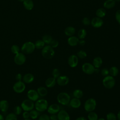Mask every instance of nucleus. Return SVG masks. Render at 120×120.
Wrapping results in <instances>:
<instances>
[{
    "mask_svg": "<svg viewBox=\"0 0 120 120\" xmlns=\"http://www.w3.org/2000/svg\"><path fill=\"white\" fill-rule=\"evenodd\" d=\"M70 99V96L66 92H60L57 96V100L58 102L63 105H68Z\"/></svg>",
    "mask_w": 120,
    "mask_h": 120,
    "instance_id": "f257e3e1",
    "label": "nucleus"
},
{
    "mask_svg": "<svg viewBox=\"0 0 120 120\" xmlns=\"http://www.w3.org/2000/svg\"><path fill=\"white\" fill-rule=\"evenodd\" d=\"M41 54L44 58L46 59H51L54 57L55 51L54 49L50 45H46L42 49Z\"/></svg>",
    "mask_w": 120,
    "mask_h": 120,
    "instance_id": "f03ea898",
    "label": "nucleus"
},
{
    "mask_svg": "<svg viewBox=\"0 0 120 120\" xmlns=\"http://www.w3.org/2000/svg\"><path fill=\"white\" fill-rule=\"evenodd\" d=\"M34 107L36 110L40 112H43L47 109L48 107V101L45 99H38L34 104Z\"/></svg>",
    "mask_w": 120,
    "mask_h": 120,
    "instance_id": "7ed1b4c3",
    "label": "nucleus"
},
{
    "mask_svg": "<svg viewBox=\"0 0 120 120\" xmlns=\"http://www.w3.org/2000/svg\"><path fill=\"white\" fill-rule=\"evenodd\" d=\"M35 49L34 43L28 41L25 42L22 46L21 50L22 52L25 54H29L32 53Z\"/></svg>",
    "mask_w": 120,
    "mask_h": 120,
    "instance_id": "20e7f679",
    "label": "nucleus"
},
{
    "mask_svg": "<svg viewBox=\"0 0 120 120\" xmlns=\"http://www.w3.org/2000/svg\"><path fill=\"white\" fill-rule=\"evenodd\" d=\"M103 86L107 89L113 88L115 85V79L114 77L108 75L104 77L102 80Z\"/></svg>",
    "mask_w": 120,
    "mask_h": 120,
    "instance_id": "39448f33",
    "label": "nucleus"
},
{
    "mask_svg": "<svg viewBox=\"0 0 120 120\" xmlns=\"http://www.w3.org/2000/svg\"><path fill=\"white\" fill-rule=\"evenodd\" d=\"M97 106V101L93 98H89L87 99L84 104V110L87 112L94 111Z\"/></svg>",
    "mask_w": 120,
    "mask_h": 120,
    "instance_id": "423d86ee",
    "label": "nucleus"
},
{
    "mask_svg": "<svg viewBox=\"0 0 120 120\" xmlns=\"http://www.w3.org/2000/svg\"><path fill=\"white\" fill-rule=\"evenodd\" d=\"M82 69L84 73L88 75L93 74L96 71V68L92 64L89 62L83 63L82 66Z\"/></svg>",
    "mask_w": 120,
    "mask_h": 120,
    "instance_id": "0eeeda50",
    "label": "nucleus"
},
{
    "mask_svg": "<svg viewBox=\"0 0 120 120\" xmlns=\"http://www.w3.org/2000/svg\"><path fill=\"white\" fill-rule=\"evenodd\" d=\"M21 106L22 109V110L28 112L32 110L35 107L34 102L29 99H25L22 101L21 103Z\"/></svg>",
    "mask_w": 120,
    "mask_h": 120,
    "instance_id": "6e6552de",
    "label": "nucleus"
},
{
    "mask_svg": "<svg viewBox=\"0 0 120 120\" xmlns=\"http://www.w3.org/2000/svg\"><path fill=\"white\" fill-rule=\"evenodd\" d=\"M26 88V85L25 83L22 81H17L14 83L13 89L14 91L17 93H21L23 92Z\"/></svg>",
    "mask_w": 120,
    "mask_h": 120,
    "instance_id": "1a4fd4ad",
    "label": "nucleus"
},
{
    "mask_svg": "<svg viewBox=\"0 0 120 120\" xmlns=\"http://www.w3.org/2000/svg\"><path fill=\"white\" fill-rule=\"evenodd\" d=\"M14 60L16 65H22L26 62V57L25 54L22 52H19L18 53L15 54Z\"/></svg>",
    "mask_w": 120,
    "mask_h": 120,
    "instance_id": "9d476101",
    "label": "nucleus"
},
{
    "mask_svg": "<svg viewBox=\"0 0 120 120\" xmlns=\"http://www.w3.org/2000/svg\"><path fill=\"white\" fill-rule=\"evenodd\" d=\"M69 82V79L68 77L65 75H60L56 79V83L60 86H66L68 84Z\"/></svg>",
    "mask_w": 120,
    "mask_h": 120,
    "instance_id": "9b49d317",
    "label": "nucleus"
},
{
    "mask_svg": "<svg viewBox=\"0 0 120 120\" xmlns=\"http://www.w3.org/2000/svg\"><path fill=\"white\" fill-rule=\"evenodd\" d=\"M27 96L29 99L33 102L38 100L39 98V96L37 91L33 89H30L27 92Z\"/></svg>",
    "mask_w": 120,
    "mask_h": 120,
    "instance_id": "f8f14e48",
    "label": "nucleus"
},
{
    "mask_svg": "<svg viewBox=\"0 0 120 120\" xmlns=\"http://www.w3.org/2000/svg\"><path fill=\"white\" fill-rule=\"evenodd\" d=\"M68 63L71 68H75L78 64V58L76 55L72 54L69 56L68 60Z\"/></svg>",
    "mask_w": 120,
    "mask_h": 120,
    "instance_id": "ddd939ff",
    "label": "nucleus"
},
{
    "mask_svg": "<svg viewBox=\"0 0 120 120\" xmlns=\"http://www.w3.org/2000/svg\"><path fill=\"white\" fill-rule=\"evenodd\" d=\"M104 24V21L101 18L98 17H95L92 19L90 21V24L94 28H99L103 26Z\"/></svg>",
    "mask_w": 120,
    "mask_h": 120,
    "instance_id": "4468645a",
    "label": "nucleus"
},
{
    "mask_svg": "<svg viewBox=\"0 0 120 120\" xmlns=\"http://www.w3.org/2000/svg\"><path fill=\"white\" fill-rule=\"evenodd\" d=\"M60 110V105L57 104H52L48 106L47 111L50 114H56Z\"/></svg>",
    "mask_w": 120,
    "mask_h": 120,
    "instance_id": "2eb2a0df",
    "label": "nucleus"
},
{
    "mask_svg": "<svg viewBox=\"0 0 120 120\" xmlns=\"http://www.w3.org/2000/svg\"><path fill=\"white\" fill-rule=\"evenodd\" d=\"M58 120H70V117L68 113L64 110H60L57 114Z\"/></svg>",
    "mask_w": 120,
    "mask_h": 120,
    "instance_id": "dca6fc26",
    "label": "nucleus"
},
{
    "mask_svg": "<svg viewBox=\"0 0 120 120\" xmlns=\"http://www.w3.org/2000/svg\"><path fill=\"white\" fill-rule=\"evenodd\" d=\"M69 105L72 108L77 109L80 107L81 105V101L80 99L74 98L70 99Z\"/></svg>",
    "mask_w": 120,
    "mask_h": 120,
    "instance_id": "f3484780",
    "label": "nucleus"
},
{
    "mask_svg": "<svg viewBox=\"0 0 120 120\" xmlns=\"http://www.w3.org/2000/svg\"><path fill=\"white\" fill-rule=\"evenodd\" d=\"M22 81L25 83H30L34 80V76L31 73H27L22 76Z\"/></svg>",
    "mask_w": 120,
    "mask_h": 120,
    "instance_id": "a211bd4d",
    "label": "nucleus"
},
{
    "mask_svg": "<svg viewBox=\"0 0 120 120\" xmlns=\"http://www.w3.org/2000/svg\"><path fill=\"white\" fill-rule=\"evenodd\" d=\"M56 83V79L53 77L47 78L45 81V85L47 88H51L53 87Z\"/></svg>",
    "mask_w": 120,
    "mask_h": 120,
    "instance_id": "6ab92c4d",
    "label": "nucleus"
},
{
    "mask_svg": "<svg viewBox=\"0 0 120 120\" xmlns=\"http://www.w3.org/2000/svg\"><path fill=\"white\" fill-rule=\"evenodd\" d=\"M79 39L75 36L69 37L68 39V44L71 46H75L78 44Z\"/></svg>",
    "mask_w": 120,
    "mask_h": 120,
    "instance_id": "aec40b11",
    "label": "nucleus"
},
{
    "mask_svg": "<svg viewBox=\"0 0 120 120\" xmlns=\"http://www.w3.org/2000/svg\"><path fill=\"white\" fill-rule=\"evenodd\" d=\"M103 60L99 56L96 57L94 58L92 61V65L95 68H98L102 65Z\"/></svg>",
    "mask_w": 120,
    "mask_h": 120,
    "instance_id": "412c9836",
    "label": "nucleus"
},
{
    "mask_svg": "<svg viewBox=\"0 0 120 120\" xmlns=\"http://www.w3.org/2000/svg\"><path fill=\"white\" fill-rule=\"evenodd\" d=\"M9 108V104L6 100H1L0 101V110L3 112H6Z\"/></svg>",
    "mask_w": 120,
    "mask_h": 120,
    "instance_id": "4be33fe9",
    "label": "nucleus"
},
{
    "mask_svg": "<svg viewBox=\"0 0 120 120\" xmlns=\"http://www.w3.org/2000/svg\"><path fill=\"white\" fill-rule=\"evenodd\" d=\"M64 33L67 36L71 37L75 34V29L73 26H68L65 29Z\"/></svg>",
    "mask_w": 120,
    "mask_h": 120,
    "instance_id": "5701e85b",
    "label": "nucleus"
},
{
    "mask_svg": "<svg viewBox=\"0 0 120 120\" xmlns=\"http://www.w3.org/2000/svg\"><path fill=\"white\" fill-rule=\"evenodd\" d=\"M23 5L24 8L28 10L32 9L34 7V3L32 0H24L23 2Z\"/></svg>",
    "mask_w": 120,
    "mask_h": 120,
    "instance_id": "b1692460",
    "label": "nucleus"
},
{
    "mask_svg": "<svg viewBox=\"0 0 120 120\" xmlns=\"http://www.w3.org/2000/svg\"><path fill=\"white\" fill-rule=\"evenodd\" d=\"M116 2L114 0H106L103 4V6L106 9H111L115 6Z\"/></svg>",
    "mask_w": 120,
    "mask_h": 120,
    "instance_id": "393cba45",
    "label": "nucleus"
},
{
    "mask_svg": "<svg viewBox=\"0 0 120 120\" xmlns=\"http://www.w3.org/2000/svg\"><path fill=\"white\" fill-rule=\"evenodd\" d=\"M37 91L39 96L42 97L46 96L48 93L47 89L45 87H43V86H41V87H38L37 89Z\"/></svg>",
    "mask_w": 120,
    "mask_h": 120,
    "instance_id": "a878e982",
    "label": "nucleus"
},
{
    "mask_svg": "<svg viewBox=\"0 0 120 120\" xmlns=\"http://www.w3.org/2000/svg\"><path fill=\"white\" fill-rule=\"evenodd\" d=\"M106 14V11L104 8H99L98 9L96 12V15L97 17L99 18L104 17Z\"/></svg>",
    "mask_w": 120,
    "mask_h": 120,
    "instance_id": "bb28decb",
    "label": "nucleus"
},
{
    "mask_svg": "<svg viewBox=\"0 0 120 120\" xmlns=\"http://www.w3.org/2000/svg\"><path fill=\"white\" fill-rule=\"evenodd\" d=\"M109 75L114 77L117 76L119 72L118 68L115 66L111 67L109 69Z\"/></svg>",
    "mask_w": 120,
    "mask_h": 120,
    "instance_id": "cd10ccee",
    "label": "nucleus"
},
{
    "mask_svg": "<svg viewBox=\"0 0 120 120\" xmlns=\"http://www.w3.org/2000/svg\"><path fill=\"white\" fill-rule=\"evenodd\" d=\"M73 95L74 98L80 99L83 95V91L80 89H75L73 92Z\"/></svg>",
    "mask_w": 120,
    "mask_h": 120,
    "instance_id": "c85d7f7f",
    "label": "nucleus"
},
{
    "mask_svg": "<svg viewBox=\"0 0 120 120\" xmlns=\"http://www.w3.org/2000/svg\"><path fill=\"white\" fill-rule=\"evenodd\" d=\"M29 112L30 118L32 120H35L37 119L40 115V112L38 111L36 109L34 110L33 109L32 110L30 111Z\"/></svg>",
    "mask_w": 120,
    "mask_h": 120,
    "instance_id": "c756f323",
    "label": "nucleus"
},
{
    "mask_svg": "<svg viewBox=\"0 0 120 120\" xmlns=\"http://www.w3.org/2000/svg\"><path fill=\"white\" fill-rule=\"evenodd\" d=\"M87 31L84 29H81L78 32V38L79 39H83L86 36Z\"/></svg>",
    "mask_w": 120,
    "mask_h": 120,
    "instance_id": "7c9ffc66",
    "label": "nucleus"
},
{
    "mask_svg": "<svg viewBox=\"0 0 120 120\" xmlns=\"http://www.w3.org/2000/svg\"><path fill=\"white\" fill-rule=\"evenodd\" d=\"M87 117L89 120H98V115L94 111L89 112Z\"/></svg>",
    "mask_w": 120,
    "mask_h": 120,
    "instance_id": "2f4dec72",
    "label": "nucleus"
},
{
    "mask_svg": "<svg viewBox=\"0 0 120 120\" xmlns=\"http://www.w3.org/2000/svg\"><path fill=\"white\" fill-rule=\"evenodd\" d=\"M52 39V38L51 36L49 35H45L42 37V40L44 42L45 44L49 45Z\"/></svg>",
    "mask_w": 120,
    "mask_h": 120,
    "instance_id": "473e14b6",
    "label": "nucleus"
},
{
    "mask_svg": "<svg viewBox=\"0 0 120 120\" xmlns=\"http://www.w3.org/2000/svg\"><path fill=\"white\" fill-rule=\"evenodd\" d=\"M35 48L38 49H41L43 48L45 46V43L42 40H38L34 43Z\"/></svg>",
    "mask_w": 120,
    "mask_h": 120,
    "instance_id": "72a5a7b5",
    "label": "nucleus"
},
{
    "mask_svg": "<svg viewBox=\"0 0 120 120\" xmlns=\"http://www.w3.org/2000/svg\"><path fill=\"white\" fill-rule=\"evenodd\" d=\"M76 56L79 59H85L87 57V54L85 51H84L83 50H80L77 52Z\"/></svg>",
    "mask_w": 120,
    "mask_h": 120,
    "instance_id": "f704fd0d",
    "label": "nucleus"
},
{
    "mask_svg": "<svg viewBox=\"0 0 120 120\" xmlns=\"http://www.w3.org/2000/svg\"><path fill=\"white\" fill-rule=\"evenodd\" d=\"M4 120H17V115L14 112L9 113L6 116Z\"/></svg>",
    "mask_w": 120,
    "mask_h": 120,
    "instance_id": "c9c22d12",
    "label": "nucleus"
},
{
    "mask_svg": "<svg viewBox=\"0 0 120 120\" xmlns=\"http://www.w3.org/2000/svg\"><path fill=\"white\" fill-rule=\"evenodd\" d=\"M52 76L56 79L60 75V70L57 68H54L52 71Z\"/></svg>",
    "mask_w": 120,
    "mask_h": 120,
    "instance_id": "e433bc0d",
    "label": "nucleus"
},
{
    "mask_svg": "<svg viewBox=\"0 0 120 120\" xmlns=\"http://www.w3.org/2000/svg\"><path fill=\"white\" fill-rule=\"evenodd\" d=\"M106 118L107 120H117V116L115 113L110 112L106 114Z\"/></svg>",
    "mask_w": 120,
    "mask_h": 120,
    "instance_id": "4c0bfd02",
    "label": "nucleus"
},
{
    "mask_svg": "<svg viewBox=\"0 0 120 120\" xmlns=\"http://www.w3.org/2000/svg\"><path fill=\"white\" fill-rule=\"evenodd\" d=\"M22 108L21 106L17 105L15 106L14 108L13 109V112L16 115H20L22 113Z\"/></svg>",
    "mask_w": 120,
    "mask_h": 120,
    "instance_id": "58836bf2",
    "label": "nucleus"
},
{
    "mask_svg": "<svg viewBox=\"0 0 120 120\" xmlns=\"http://www.w3.org/2000/svg\"><path fill=\"white\" fill-rule=\"evenodd\" d=\"M11 51L13 54H16L20 52V48L17 45H14L11 47Z\"/></svg>",
    "mask_w": 120,
    "mask_h": 120,
    "instance_id": "ea45409f",
    "label": "nucleus"
},
{
    "mask_svg": "<svg viewBox=\"0 0 120 120\" xmlns=\"http://www.w3.org/2000/svg\"><path fill=\"white\" fill-rule=\"evenodd\" d=\"M38 120H50V116L46 114H42L38 117Z\"/></svg>",
    "mask_w": 120,
    "mask_h": 120,
    "instance_id": "a19ab883",
    "label": "nucleus"
},
{
    "mask_svg": "<svg viewBox=\"0 0 120 120\" xmlns=\"http://www.w3.org/2000/svg\"><path fill=\"white\" fill-rule=\"evenodd\" d=\"M101 74L102 76L105 77L106 76H107L109 75V69H107V68H103L101 69L100 71Z\"/></svg>",
    "mask_w": 120,
    "mask_h": 120,
    "instance_id": "79ce46f5",
    "label": "nucleus"
},
{
    "mask_svg": "<svg viewBox=\"0 0 120 120\" xmlns=\"http://www.w3.org/2000/svg\"><path fill=\"white\" fill-rule=\"evenodd\" d=\"M90 19L87 17H85L84 18H83V19H82V23L83 25H89L90 24Z\"/></svg>",
    "mask_w": 120,
    "mask_h": 120,
    "instance_id": "37998d69",
    "label": "nucleus"
},
{
    "mask_svg": "<svg viewBox=\"0 0 120 120\" xmlns=\"http://www.w3.org/2000/svg\"><path fill=\"white\" fill-rule=\"evenodd\" d=\"M59 43L58 40L56 39H52V41L49 45L53 48H55L58 47V46L59 45Z\"/></svg>",
    "mask_w": 120,
    "mask_h": 120,
    "instance_id": "c03bdc74",
    "label": "nucleus"
},
{
    "mask_svg": "<svg viewBox=\"0 0 120 120\" xmlns=\"http://www.w3.org/2000/svg\"><path fill=\"white\" fill-rule=\"evenodd\" d=\"M115 19L119 24H120V9L117 10L115 13Z\"/></svg>",
    "mask_w": 120,
    "mask_h": 120,
    "instance_id": "a18cd8bd",
    "label": "nucleus"
},
{
    "mask_svg": "<svg viewBox=\"0 0 120 120\" xmlns=\"http://www.w3.org/2000/svg\"><path fill=\"white\" fill-rule=\"evenodd\" d=\"M23 118L24 119H29L30 118V112L28 111H24L22 112V114Z\"/></svg>",
    "mask_w": 120,
    "mask_h": 120,
    "instance_id": "49530a36",
    "label": "nucleus"
},
{
    "mask_svg": "<svg viewBox=\"0 0 120 120\" xmlns=\"http://www.w3.org/2000/svg\"><path fill=\"white\" fill-rule=\"evenodd\" d=\"M15 77V79L17 81H22V75L20 73H18L17 74H16Z\"/></svg>",
    "mask_w": 120,
    "mask_h": 120,
    "instance_id": "de8ad7c7",
    "label": "nucleus"
},
{
    "mask_svg": "<svg viewBox=\"0 0 120 120\" xmlns=\"http://www.w3.org/2000/svg\"><path fill=\"white\" fill-rule=\"evenodd\" d=\"M50 120H58L56 114H51L50 116Z\"/></svg>",
    "mask_w": 120,
    "mask_h": 120,
    "instance_id": "09e8293b",
    "label": "nucleus"
},
{
    "mask_svg": "<svg viewBox=\"0 0 120 120\" xmlns=\"http://www.w3.org/2000/svg\"><path fill=\"white\" fill-rule=\"evenodd\" d=\"M78 44L81 46H83L85 45V41L84 39H79Z\"/></svg>",
    "mask_w": 120,
    "mask_h": 120,
    "instance_id": "8fccbe9b",
    "label": "nucleus"
},
{
    "mask_svg": "<svg viewBox=\"0 0 120 120\" xmlns=\"http://www.w3.org/2000/svg\"><path fill=\"white\" fill-rule=\"evenodd\" d=\"M75 120H87V119L83 116H80L77 117Z\"/></svg>",
    "mask_w": 120,
    "mask_h": 120,
    "instance_id": "3c124183",
    "label": "nucleus"
},
{
    "mask_svg": "<svg viewBox=\"0 0 120 120\" xmlns=\"http://www.w3.org/2000/svg\"><path fill=\"white\" fill-rule=\"evenodd\" d=\"M116 116H117V120H120V110L118 112Z\"/></svg>",
    "mask_w": 120,
    "mask_h": 120,
    "instance_id": "603ef678",
    "label": "nucleus"
},
{
    "mask_svg": "<svg viewBox=\"0 0 120 120\" xmlns=\"http://www.w3.org/2000/svg\"><path fill=\"white\" fill-rule=\"evenodd\" d=\"M5 120V119H4L3 116L2 114H0V120Z\"/></svg>",
    "mask_w": 120,
    "mask_h": 120,
    "instance_id": "864d4df0",
    "label": "nucleus"
},
{
    "mask_svg": "<svg viewBox=\"0 0 120 120\" xmlns=\"http://www.w3.org/2000/svg\"><path fill=\"white\" fill-rule=\"evenodd\" d=\"M98 120H105L103 118H98Z\"/></svg>",
    "mask_w": 120,
    "mask_h": 120,
    "instance_id": "5fc2aeb1",
    "label": "nucleus"
},
{
    "mask_svg": "<svg viewBox=\"0 0 120 120\" xmlns=\"http://www.w3.org/2000/svg\"><path fill=\"white\" fill-rule=\"evenodd\" d=\"M24 0H18V1H20V2H23Z\"/></svg>",
    "mask_w": 120,
    "mask_h": 120,
    "instance_id": "6e6d98bb",
    "label": "nucleus"
},
{
    "mask_svg": "<svg viewBox=\"0 0 120 120\" xmlns=\"http://www.w3.org/2000/svg\"><path fill=\"white\" fill-rule=\"evenodd\" d=\"M115 2H120V0H114Z\"/></svg>",
    "mask_w": 120,
    "mask_h": 120,
    "instance_id": "4d7b16f0",
    "label": "nucleus"
},
{
    "mask_svg": "<svg viewBox=\"0 0 120 120\" xmlns=\"http://www.w3.org/2000/svg\"><path fill=\"white\" fill-rule=\"evenodd\" d=\"M24 120H30V119H24Z\"/></svg>",
    "mask_w": 120,
    "mask_h": 120,
    "instance_id": "13d9d810",
    "label": "nucleus"
},
{
    "mask_svg": "<svg viewBox=\"0 0 120 120\" xmlns=\"http://www.w3.org/2000/svg\"></svg>",
    "mask_w": 120,
    "mask_h": 120,
    "instance_id": "bf43d9fd",
    "label": "nucleus"
}]
</instances>
